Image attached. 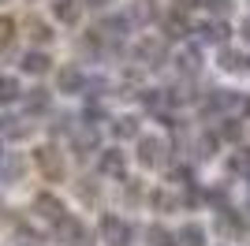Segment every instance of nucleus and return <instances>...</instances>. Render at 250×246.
Masks as SVG:
<instances>
[{"label": "nucleus", "mask_w": 250, "mask_h": 246, "mask_svg": "<svg viewBox=\"0 0 250 246\" xmlns=\"http://www.w3.org/2000/svg\"><path fill=\"white\" fill-rule=\"evenodd\" d=\"M135 157L142 168H168L172 164V149H168L165 138H157V134H142L135 145Z\"/></svg>", "instance_id": "nucleus-1"}, {"label": "nucleus", "mask_w": 250, "mask_h": 246, "mask_svg": "<svg viewBox=\"0 0 250 246\" xmlns=\"http://www.w3.org/2000/svg\"><path fill=\"white\" fill-rule=\"evenodd\" d=\"M34 164H38V172H42L49 183H60L63 175H67L63 153L56 149V145H38V149H34Z\"/></svg>", "instance_id": "nucleus-2"}, {"label": "nucleus", "mask_w": 250, "mask_h": 246, "mask_svg": "<svg viewBox=\"0 0 250 246\" xmlns=\"http://www.w3.org/2000/svg\"><path fill=\"white\" fill-rule=\"evenodd\" d=\"M101 239L108 246H131L135 243V227H131V220H124V216L104 213L101 216Z\"/></svg>", "instance_id": "nucleus-3"}, {"label": "nucleus", "mask_w": 250, "mask_h": 246, "mask_svg": "<svg viewBox=\"0 0 250 246\" xmlns=\"http://www.w3.org/2000/svg\"><path fill=\"white\" fill-rule=\"evenodd\" d=\"M135 60L142 67H165L168 63V41L165 38H142L135 45Z\"/></svg>", "instance_id": "nucleus-4"}, {"label": "nucleus", "mask_w": 250, "mask_h": 246, "mask_svg": "<svg viewBox=\"0 0 250 246\" xmlns=\"http://www.w3.org/2000/svg\"><path fill=\"white\" fill-rule=\"evenodd\" d=\"M235 108H243V93H235V90H209L206 104H202L206 116H228Z\"/></svg>", "instance_id": "nucleus-5"}, {"label": "nucleus", "mask_w": 250, "mask_h": 246, "mask_svg": "<svg viewBox=\"0 0 250 246\" xmlns=\"http://www.w3.org/2000/svg\"><path fill=\"white\" fill-rule=\"evenodd\" d=\"M97 172L108 175V179H127V153L120 149V145L101 149V157H97Z\"/></svg>", "instance_id": "nucleus-6"}, {"label": "nucleus", "mask_w": 250, "mask_h": 246, "mask_svg": "<svg viewBox=\"0 0 250 246\" xmlns=\"http://www.w3.org/2000/svg\"><path fill=\"white\" fill-rule=\"evenodd\" d=\"M194 34H198V41L202 45H228V38H231V30H228V22L224 19H209V22H198L194 26Z\"/></svg>", "instance_id": "nucleus-7"}, {"label": "nucleus", "mask_w": 250, "mask_h": 246, "mask_svg": "<svg viewBox=\"0 0 250 246\" xmlns=\"http://www.w3.org/2000/svg\"><path fill=\"white\" fill-rule=\"evenodd\" d=\"M86 86H90V79H86V71L79 67V63L60 67V75H56V90L60 93H83Z\"/></svg>", "instance_id": "nucleus-8"}, {"label": "nucleus", "mask_w": 250, "mask_h": 246, "mask_svg": "<svg viewBox=\"0 0 250 246\" xmlns=\"http://www.w3.org/2000/svg\"><path fill=\"white\" fill-rule=\"evenodd\" d=\"M34 213L42 216V220H49V224H60L63 216H67V209H63V202L56 194H49V190H42V194L34 198Z\"/></svg>", "instance_id": "nucleus-9"}, {"label": "nucleus", "mask_w": 250, "mask_h": 246, "mask_svg": "<svg viewBox=\"0 0 250 246\" xmlns=\"http://www.w3.org/2000/svg\"><path fill=\"white\" fill-rule=\"evenodd\" d=\"M217 67L228 71V75H247L250 71V56L239 52V49H231V45H224V49L217 52Z\"/></svg>", "instance_id": "nucleus-10"}, {"label": "nucleus", "mask_w": 250, "mask_h": 246, "mask_svg": "<svg viewBox=\"0 0 250 246\" xmlns=\"http://www.w3.org/2000/svg\"><path fill=\"white\" fill-rule=\"evenodd\" d=\"M127 19H131V26H149V22L161 19V8H157V0H131Z\"/></svg>", "instance_id": "nucleus-11"}, {"label": "nucleus", "mask_w": 250, "mask_h": 246, "mask_svg": "<svg viewBox=\"0 0 250 246\" xmlns=\"http://www.w3.org/2000/svg\"><path fill=\"white\" fill-rule=\"evenodd\" d=\"M52 231H56V239H60V243H67V246H75V243H79V239L86 235V227L79 224V220H75L71 213L63 216L60 224H52Z\"/></svg>", "instance_id": "nucleus-12"}, {"label": "nucleus", "mask_w": 250, "mask_h": 246, "mask_svg": "<svg viewBox=\"0 0 250 246\" xmlns=\"http://www.w3.org/2000/svg\"><path fill=\"white\" fill-rule=\"evenodd\" d=\"M52 15L63 26H75V22L83 19V0H52Z\"/></svg>", "instance_id": "nucleus-13"}, {"label": "nucleus", "mask_w": 250, "mask_h": 246, "mask_svg": "<svg viewBox=\"0 0 250 246\" xmlns=\"http://www.w3.org/2000/svg\"><path fill=\"white\" fill-rule=\"evenodd\" d=\"M19 67H22L26 75H45V71L52 67V60H49V52H42V49H30V52H22Z\"/></svg>", "instance_id": "nucleus-14"}, {"label": "nucleus", "mask_w": 250, "mask_h": 246, "mask_svg": "<svg viewBox=\"0 0 250 246\" xmlns=\"http://www.w3.org/2000/svg\"><path fill=\"white\" fill-rule=\"evenodd\" d=\"M30 131H34V123H26L22 116H4V120H0V134H4V138H11V142L26 138Z\"/></svg>", "instance_id": "nucleus-15"}, {"label": "nucleus", "mask_w": 250, "mask_h": 246, "mask_svg": "<svg viewBox=\"0 0 250 246\" xmlns=\"http://www.w3.org/2000/svg\"><path fill=\"white\" fill-rule=\"evenodd\" d=\"M71 145H75V153L79 157H90L97 149V127H79V131H75V138H71Z\"/></svg>", "instance_id": "nucleus-16"}, {"label": "nucleus", "mask_w": 250, "mask_h": 246, "mask_svg": "<svg viewBox=\"0 0 250 246\" xmlns=\"http://www.w3.org/2000/svg\"><path fill=\"white\" fill-rule=\"evenodd\" d=\"M161 38L165 41H179V38H187V15H176V11H172V15H165V19H161Z\"/></svg>", "instance_id": "nucleus-17"}, {"label": "nucleus", "mask_w": 250, "mask_h": 246, "mask_svg": "<svg viewBox=\"0 0 250 246\" xmlns=\"http://www.w3.org/2000/svg\"><path fill=\"white\" fill-rule=\"evenodd\" d=\"M146 246H179V235L165 224H149L146 227Z\"/></svg>", "instance_id": "nucleus-18"}, {"label": "nucleus", "mask_w": 250, "mask_h": 246, "mask_svg": "<svg viewBox=\"0 0 250 246\" xmlns=\"http://www.w3.org/2000/svg\"><path fill=\"white\" fill-rule=\"evenodd\" d=\"M176 63H179V71H183V79H194V75L202 71V52L190 45V49H183L176 56Z\"/></svg>", "instance_id": "nucleus-19"}, {"label": "nucleus", "mask_w": 250, "mask_h": 246, "mask_svg": "<svg viewBox=\"0 0 250 246\" xmlns=\"http://www.w3.org/2000/svg\"><path fill=\"white\" fill-rule=\"evenodd\" d=\"M194 97H198V93H194V79H179L176 86H172V90H168V104H190L194 101Z\"/></svg>", "instance_id": "nucleus-20"}, {"label": "nucleus", "mask_w": 250, "mask_h": 246, "mask_svg": "<svg viewBox=\"0 0 250 246\" xmlns=\"http://www.w3.org/2000/svg\"><path fill=\"white\" fill-rule=\"evenodd\" d=\"M176 235H179V246H206V227L194 224V220H187Z\"/></svg>", "instance_id": "nucleus-21"}, {"label": "nucleus", "mask_w": 250, "mask_h": 246, "mask_svg": "<svg viewBox=\"0 0 250 246\" xmlns=\"http://www.w3.org/2000/svg\"><path fill=\"white\" fill-rule=\"evenodd\" d=\"M26 34H30L34 45H49V41H52V26H49L45 19H38V15H30V19H26Z\"/></svg>", "instance_id": "nucleus-22"}, {"label": "nucleus", "mask_w": 250, "mask_h": 246, "mask_svg": "<svg viewBox=\"0 0 250 246\" xmlns=\"http://www.w3.org/2000/svg\"><path fill=\"white\" fill-rule=\"evenodd\" d=\"M112 134L124 142V138H142L138 134V116H116L112 120Z\"/></svg>", "instance_id": "nucleus-23"}, {"label": "nucleus", "mask_w": 250, "mask_h": 246, "mask_svg": "<svg viewBox=\"0 0 250 246\" xmlns=\"http://www.w3.org/2000/svg\"><path fill=\"white\" fill-rule=\"evenodd\" d=\"M11 243H15V246H42L45 239H42V231H38V227H30V224H19L15 231H11Z\"/></svg>", "instance_id": "nucleus-24"}, {"label": "nucleus", "mask_w": 250, "mask_h": 246, "mask_svg": "<svg viewBox=\"0 0 250 246\" xmlns=\"http://www.w3.org/2000/svg\"><path fill=\"white\" fill-rule=\"evenodd\" d=\"M49 104H52V97H49V90H42V86L26 93V112H30V116H38V112H49Z\"/></svg>", "instance_id": "nucleus-25"}, {"label": "nucleus", "mask_w": 250, "mask_h": 246, "mask_svg": "<svg viewBox=\"0 0 250 246\" xmlns=\"http://www.w3.org/2000/svg\"><path fill=\"white\" fill-rule=\"evenodd\" d=\"M206 202L213 205L217 213H224V209H231V194H228V183H217V186H209Z\"/></svg>", "instance_id": "nucleus-26"}, {"label": "nucleus", "mask_w": 250, "mask_h": 246, "mask_svg": "<svg viewBox=\"0 0 250 246\" xmlns=\"http://www.w3.org/2000/svg\"><path fill=\"white\" fill-rule=\"evenodd\" d=\"M138 97H142V104H146L149 112H161V116H165V108H168V90H142Z\"/></svg>", "instance_id": "nucleus-27"}, {"label": "nucleus", "mask_w": 250, "mask_h": 246, "mask_svg": "<svg viewBox=\"0 0 250 246\" xmlns=\"http://www.w3.org/2000/svg\"><path fill=\"white\" fill-rule=\"evenodd\" d=\"M22 97V86L19 79H11V75H0V104H11Z\"/></svg>", "instance_id": "nucleus-28"}, {"label": "nucleus", "mask_w": 250, "mask_h": 246, "mask_svg": "<svg viewBox=\"0 0 250 246\" xmlns=\"http://www.w3.org/2000/svg\"><path fill=\"white\" fill-rule=\"evenodd\" d=\"M168 183L194 186V168H190V164H168Z\"/></svg>", "instance_id": "nucleus-29"}, {"label": "nucleus", "mask_w": 250, "mask_h": 246, "mask_svg": "<svg viewBox=\"0 0 250 246\" xmlns=\"http://www.w3.org/2000/svg\"><path fill=\"white\" fill-rule=\"evenodd\" d=\"M220 142H243V134H247V127H243V120H224L220 123Z\"/></svg>", "instance_id": "nucleus-30"}, {"label": "nucleus", "mask_w": 250, "mask_h": 246, "mask_svg": "<svg viewBox=\"0 0 250 246\" xmlns=\"http://www.w3.org/2000/svg\"><path fill=\"white\" fill-rule=\"evenodd\" d=\"M217 149H220V134L217 131H206L198 138V157H202V161H209V157H217Z\"/></svg>", "instance_id": "nucleus-31"}, {"label": "nucleus", "mask_w": 250, "mask_h": 246, "mask_svg": "<svg viewBox=\"0 0 250 246\" xmlns=\"http://www.w3.org/2000/svg\"><path fill=\"white\" fill-rule=\"evenodd\" d=\"M11 41H15V22L8 15H0V56L11 49Z\"/></svg>", "instance_id": "nucleus-32"}, {"label": "nucleus", "mask_w": 250, "mask_h": 246, "mask_svg": "<svg viewBox=\"0 0 250 246\" xmlns=\"http://www.w3.org/2000/svg\"><path fill=\"white\" fill-rule=\"evenodd\" d=\"M75 131H79V123H75V116H56V123H52V134L60 138V134H67V138H75Z\"/></svg>", "instance_id": "nucleus-33"}, {"label": "nucleus", "mask_w": 250, "mask_h": 246, "mask_svg": "<svg viewBox=\"0 0 250 246\" xmlns=\"http://www.w3.org/2000/svg\"><path fill=\"white\" fill-rule=\"evenodd\" d=\"M19 175H22V161H19V157H8V161L0 164V179H8V183H15Z\"/></svg>", "instance_id": "nucleus-34"}, {"label": "nucleus", "mask_w": 250, "mask_h": 246, "mask_svg": "<svg viewBox=\"0 0 250 246\" xmlns=\"http://www.w3.org/2000/svg\"><path fill=\"white\" fill-rule=\"evenodd\" d=\"M149 205H153V209H176V198L168 194V190H149Z\"/></svg>", "instance_id": "nucleus-35"}, {"label": "nucleus", "mask_w": 250, "mask_h": 246, "mask_svg": "<svg viewBox=\"0 0 250 246\" xmlns=\"http://www.w3.org/2000/svg\"><path fill=\"white\" fill-rule=\"evenodd\" d=\"M179 202L187 205V209H198V205H202V190H198V183H194V186H183V198H179Z\"/></svg>", "instance_id": "nucleus-36"}, {"label": "nucleus", "mask_w": 250, "mask_h": 246, "mask_svg": "<svg viewBox=\"0 0 250 246\" xmlns=\"http://www.w3.org/2000/svg\"><path fill=\"white\" fill-rule=\"evenodd\" d=\"M97 194H101V190L94 186V179H79V198H83V202H97Z\"/></svg>", "instance_id": "nucleus-37"}, {"label": "nucleus", "mask_w": 250, "mask_h": 246, "mask_svg": "<svg viewBox=\"0 0 250 246\" xmlns=\"http://www.w3.org/2000/svg\"><path fill=\"white\" fill-rule=\"evenodd\" d=\"M198 8H202V0H172L176 15H190V11H198Z\"/></svg>", "instance_id": "nucleus-38"}, {"label": "nucleus", "mask_w": 250, "mask_h": 246, "mask_svg": "<svg viewBox=\"0 0 250 246\" xmlns=\"http://www.w3.org/2000/svg\"><path fill=\"white\" fill-rule=\"evenodd\" d=\"M124 198L127 202H138V198H142V183H138V179H124Z\"/></svg>", "instance_id": "nucleus-39"}, {"label": "nucleus", "mask_w": 250, "mask_h": 246, "mask_svg": "<svg viewBox=\"0 0 250 246\" xmlns=\"http://www.w3.org/2000/svg\"><path fill=\"white\" fill-rule=\"evenodd\" d=\"M202 4H206L213 15H220V19H224V15L231 11V0H202Z\"/></svg>", "instance_id": "nucleus-40"}, {"label": "nucleus", "mask_w": 250, "mask_h": 246, "mask_svg": "<svg viewBox=\"0 0 250 246\" xmlns=\"http://www.w3.org/2000/svg\"><path fill=\"white\" fill-rule=\"evenodd\" d=\"M83 4H90V8H94V11H101V8H108L112 0H83Z\"/></svg>", "instance_id": "nucleus-41"}, {"label": "nucleus", "mask_w": 250, "mask_h": 246, "mask_svg": "<svg viewBox=\"0 0 250 246\" xmlns=\"http://www.w3.org/2000/svg\"><path fill=\"white\" fill-rule=\"evenodd\" d=\"M75 246H94V239H90V235H83V239H79Z\"/></svg>", "instance_id": "nucleus-42"}, {"label": "nucleus", "mask_w": 250, "mask_h": 246, "mask_svg": "<svg viewBox=\"0 0 250 246\" xmlns=\"http://www.w3.org/2000/svg\"><path fill=\"white\" fill-rule=\"evenodd\" d=\"M243 38L250 41V19H243Z\"/></svg>", "instance_id": "nucleus-43"}, {"label": "nucleus", "mask_w": 250, "mask_h": 246, "mask_svg": "<svg viewBox=\"0 0 250 246\" xmlns=\"http://www.w3.org/2000/svg\"><path fill=\"white\" fill-rule=\"evenodd\" d=\"M243 112H247V116H250V97H247V101H243Z\"/></svg>", "instance_id": "nucleus-44"}, {"label": "nucleus", "mask_w": 250, "mask_h": 246, "mask_svg": "<svg viewBox=\"0 0 250 246\" xmlns=\"http://www.w3.org/2000/svg\"><path fill=\"white\" fill-rule=\"evenodd\" d=\"M0 157H4V145H0Z\"/></svg>", "instance_id": "nucleus-45"}, {"label": "nucleus", "mask_w": 250, "mask_h": 246, "mask_svg": "<svg viewBox=\"0 0 250 246\" xmlns=\"http://www.w3.org/2000/svg\"><path fill=\"white\" fill-rule=\"evenodd\" d=\"M247 183H250V175H247Z\"/></svg>", "instance_id": "nucleus-46"}]
</instances>
